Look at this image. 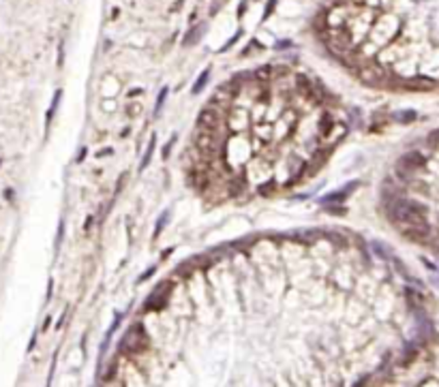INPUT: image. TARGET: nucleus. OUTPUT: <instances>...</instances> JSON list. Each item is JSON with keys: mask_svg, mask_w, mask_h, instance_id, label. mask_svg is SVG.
Returning <instances> with one entry per match:
<instances>
[{"mask_svg": "<svg viewBox=\"0 0 439 387\" xmlns=\"http://www.w3.org/2000/svg\"><path fill=\"white\" fill-rule=\"evenodd\" d=\"M426 142H429L431 145H439V128H435V131H431V133H429Z\"/></svg>", "mask_w": 439, "mask_h": 387, "instance_id": "22", "label": "nucleus"}, {"mask_svg": "<svg viewBox=\"0 0 439 387\" xmlns=\"http://www.w3.org/2000/svg\"><path fill=\"white\" fill-rule=\"evenodd\" d=\"M338 387H341V385H338Z\"/></svg>", "mask_w": 439, "mask_h": 387, "instance_id": "32", "label": "nucleus"}, {"mask_svg": "<svg viewBox=\"0 0 439 387\" xmlns=\"http://www.w3.org/2000/svg\"><path fill=\"white\" fill-rule=\"evenodd\" d=\"M253 75H255V81H261V84H266V81L272 79V67H270V64H266V67H261V69H257V71H253Z\"/></svg>", "mask_w": 439, "mask_h": 387, "instance_id": "14", "label": "nucleus"}, {"mask_svg": "<svg viewBox=\"0 0 439 387\" xmlns=\"http://www.w3.org/2000/svg\"><path fill=\"white\" fill-rule=\"evenodd\" d=\"M247 191V180L242 175H236V178L230 180V193L232 195H240V193Z\"/></svg>", "mask_w": 439, "mask_h": 387, "instance_id": "12", "label": "nucleus"}, {"mask_svg": "<svg viewBox=\"0 0 439 387\" xmlns=\"http://www.w3.org/2000/svg\"><path fill=\"white\" fill-rule=\"evenodd\" d=\"M388 218L403 231V236L415 242H424L431 236V227L426 220V212L420 203L412 199L392 197L388 203Z\"/></svg>", "mask_w": 439, "mask_h": 387, "instance_id": "1", "label": "nucleus"}, {"mask_svg": "<svg viewBox=\"0 0 439 387\" xmlns=\"http://www.w3.org/2000/svg\"><path fill=\"white\" fill-rule=\"evenodd\" d=\"M392 120L399 122V124H409V122H413V120H415V111H412V109L394 111V114H392Z\"/></svg>", "mask_w": 439, "mask_h": 387, "instance_id": "11", "label": "nucleus"}, {"mask_svg": "<svg viewBox=\"0 0 439 387\" xmlns=\"http://www.w3.org/2000/svg\"><path fill=\"white\" fill-rule=\"evenodd\" d=\"M139 111H142V107H139V105H131V109H129V116H137Z\"/></svg>", "mask_w": 439, "mask_h": 387, "instance_id": "29", "label": "nucleus"}, {"mask_svg": "<svg viewBox=\"0 0 439 387\" xmlns=\"http://www.w3.org/2000/svg\"><path fill=\"white\" fill-rule=\"evenodd\" d=\"M356 75H360L364 84H368V86H375V84H379V81L384 79V69L379 67V64L371 62V64H364V67L356 69Z\"/></svg>", "mask_w": 439, "mask_h": 387, "instance_id": "6", "label": "nucleus"}, {"mask_svg": "<svg viewBox=\"0 0 439 387\" xmlns=\"http://www.w3.org/2000/svg\"><path fill=\"white\" fill-rule=\"evenodd\" d=\"M296 90L304 97H313V84L307 75H298L296 77Z\"/></svg>", "mask_w": 439, "mask_h": 387, "instance_id": "10", "label": "nucleus"}, {"mask_svg": "<svg viewBox=\"0 0 439 387\" xmlns=\"http://www.w3.org/2000/svg\"><path fill=\"white\" fill-rule=\"evenodd\" d=\"M167 218H169V210H165L161 216H159V220H156V227H155V233H152V238H159L161 233H163V229H165V222H167Z\"/></svg>", "mask_w": 439, "mask_h": 387, "instance_id": "18", "label": "nucleus"}, {"mask_svg": "<svg viewBox=\"0 0 439 387\" xmlns=\"http://www.w3.org/2000/svg\"><path fill=\"white\" fill-rule=\"evenodd\" d=\"M240 37H242V30H238L236 34H233V37H232L230 41H227V43L223 45V48H221V51H227V49H232V45H233V43H236V41H238Z\"/></svg>", "mask_w": 439, "mask_h": 387, "instance_id": "21", "label": "nucleus"}, {"mask_svg": "<svg viewBox=\"0 0 439 387\" xmlns=\"http://www.w3.org/2000/svg\"><path fill=\"white\" fill-rule=\"evenodd\" d=\"M62 233H64V225L60 222V227H58V236H56V248L60 246V242H62Z\"/></svg>", "mask_w": 439, "mask_h": 387, "instance_id": "26", "label": "nucleus"}, {"mask_svg": "<svg viewBox=\"0 0 439 387\" xmlns=\"http://www.w3.org/2000/svg\"><path fill=\"white\" fill-rule=\"evenodd\" d=\"M208 77H210V69H206V71H202L200 73V77H197V81L195 84H193V95H200V92L204 90V86L208 84Z\"/></svg>", "mask_w": 439, "mask_h": 387, "instance_id": "15", "label": "nucleus"}, {"mask_svg": "<svg viewBox=\"0 0 439 387\" xmlns=\"http://www.w3.org/2000/svg\"><path fill=\"white\" fill-rule=\"evenodd\" d=\"M354 189H358V182H349V184H345L343 189H338V191H335L332 195H328V197H324L321 199V203H338V201H343V199H347L349 195H351V191Z\"/></svg>", "mask_w": 439, "mask_h": 387, "instance_id": "7", "label": "nucleus"}, {"mask_svg": "<svg viewBox=\"0 0 439 387\" xmlns=\"http://www.w3.org/2000/svg\"><path fill=\"white\" fill-rule=\"evenodd\" d=\"M268 191H274V184H272V182H270V184H266V186H261V189H259L261 195H270V193H268Z\"/></svg>", "mask_w": 439, "mask_h": 387, "instance_id": "27", "label": "nucleus"}, {"mask_svg": "<svg viewBox=\"0 0 439 387\" xmlns=\"http://www.w3.org/2000/svg\"><path fill=\"white\" fill-rule=\"evenodd\" d=\"M433 86H435V81L429 77H415L405 81V88H412V90H431Z\"/></svg>", "mask_w": 439, "mask_h": 387, "instance_id": "9", "label": "nucleus"}, {"mask_svg": "<svg viewBox=\"0 0 439 387\" xmlns=\"http://www.w3.org/2000/svg\"><path fill=\"white\" fill-rule=\"evenodd\" d=\"M114 154V148H103L97 152V158H103V156H112Z\"/></svg>", "mask_w": 439, "mask_h": 387, "instance_id": "25", "label": "nucleus"}, {"mask_svg": "<svg viewBox=\"0 0 439 387\" xmlns=\"http://www.w3.org/2000/svg\"><path fill=\"white\" fill-rule=\"evenodd\" d=\"M167 92H169V88H161L159 97H156V107H155V116H159V114H161V107H163V103H165V97H167Z\"/></svg>", "mask_w": 439, "mask_h": 387, "instance_id": "19", "label": "nucleus"}, {"mask_svg": "<svg viewBox=\"0 0 439 387\" xmlns=\"http://www.w3.org/2000/svg\"><path fill=\"white\" fill-rule=\"evenodd\" d=\"M274 7H277V0H268V2H266V11H263V15H261V20H263V22H266L268 17H270V13L274 11Z\"/></svg>", "mask_w": 439, "mask_h": 387, "instance_id": "20", "label": "nucleus"}, {"mask_svg": "<svg viewBox=\"0 0 439 387\" xmlns=\"http://www.w3.org/2000/svg\"><path fill=\"white\" fill-rule=\"evenodd\" d=\"M155 148H156V137H155V135H152V139H150L148 148H146V152H144V158H142V163H139V171H144V169L148 167L150 158H152V154H155Z\"/></svg>", "mask_w": 439, "mask_h": 387, "instance_id": "13", "label": "nucleus"}, {"mask_svg": "<svg viewBox=\"0 0 439 387\" xmlns=\"http://www.w3.org/2000/svg\"><path fill=\"white\" fill-rule=\"evenodd\" d=\"M364 381H366V377H364V379H362V381H360V383H356L354 387H362V385H364Z\"/></svg>", "mask_w": 439, "mask_h": 387, "instance_id": "31", "label": "nucleus"}, {"mask_svg": "<svg viewBox=\"0 0 439 387\" xmlns=\"http://www.w3.org/2000/svg\"><path fill=\"white\" fill-rule=\"evenodd\" d=\"M155 272H156V267H155V266L148 267V269H146V272L142 274V276H139V283H146V280H148L150 276H155Z\"/></svg>", "mask_w": 439, "mask_h": 387, "instance_id": "23", "label": "nucleus"}, {"mask_svg": "<svg viewBox=\"0 0 439 387\" xmlns=\"http://www.w3.org/2000/svg\"><path fill=\"white\" fill-rule=\"evenodd\" d=\"M332 128H335V120H332L330 116L326 114L324 118L319 120V133L324 135V137H328V135H330V131H332Z\"/></svg>", "mask_w": 439, "mask_h": 387, "instance_id": "17", "label": "nucleus"}, {"mask_svg": "<svg viewBox=\"0 0 439 387\" xmlns=\"http://www.w3.org/2000/svg\"><path fill=\"white\" fill-rule=\"evenodd\" d=\"M169 291H172V285L169 283H163V285H159L155 289V293L146 300V310H161L163 306L167 304V295H169Z\"/></svg>", "mask_w": 439, "mask_h": 387, "instance_id": "5", "label": "nucleus"}, {"mask_svg": "<svg viewBox=\"0 0 439 387\" xmlns=\"http://www.w3.org/2000/svg\"><path fill=\"white\" fill-rule=\"evenodd\" d=\"M84 158H86V148H84V150H81V152H79V158H77V161L81 163V161H84Z\"/></svg>", "mask_w": 439, "mask_h": 387, "instance_id": "30", "label": "nucleus"}, {"mask_svg": "<svg viewBox=\"0 0 439 387\" xmlns=\"http://www.w3.org/2000/svg\"><path fill=\"white\" fill-rule=\"evenodd\" d=\"M148 349V334H146L144 325L137 323V325H131L129 332L122 336L120 340V351L127 355H139Z\"/></svg>", "mask_w": 439, "mask_h": 387, "instance_id": "2", "label": "nucleus"}, {"mask_svg": "<svg viewBox=\"0 0 439 387\" xmlns=\"http://www.w3.org/2000/svg\"><path fill=\"white\" fill-rule=\"evenodd\" d=\"M244 13H247V0H242V2H240V9H238V17H242Z\"/></svg>", "mask_w": 439, "mask_h": 387, "instance_id": "28", "label": "nucleus"}, {"mask_svg": "<svg viewBox=\"0 0 439 387\" xmlns=\"http://www.w3.org/2000/svg\"><path fill=\"white\" fill-rule=\"evenodd\" d=\"M60 97H62V90H56L54 92V98H52V105H50V109H48V116H45V120H48V126H50V122H52V118H54V114H56V109H58Z\"/></svg>", "mask_w": 439, "mask_h": 387, "instance_id": "16", "label": "nucleus"}, {"mask_svg": "<svg viewBox=\"0 0 439 387\" xmlns=\"http://www.w3.org/2000/svg\"><path fill=\"white\" fill-rule=\"evenodd\" d=\"M174 142H176V135L172 137V142H167L165 148H163V158H169V152H172V148H174Z\"/></svg>", "mask_w": 439, "mask_h": 387, "instance_id": "24", "label": "nucleus"}, {"mask_svg": "<svg viewBox=\"0 0 439 387\" xmlns=\"http://www.w3.org/2000/svg\"><path fill=\"white\" fill-rule=\"evenodd\" d=\"M426 165V158L420 154V152H407V154L401 156L399 161V171L401 173H413L418 169H422Z\"/></svg>", "mask_w": 439, "mask_h": 387, "instance_id": "4", "label": "nucleus"}, {"mask_svg": "<svg viewBox=\"0 0 439 387\" xmlns=\"http://www.w3.org/2000/svg\"><path fill=\"white\" fill-rule=\"evenodd\" d=\"M221 124V111L212 107V105H208V107H204L200 111V116H197V126L202 128V131H210V133H216V126Z\"/></svg>", "mask_w": 439, "mask_h": 387, "instance_id": "3", "label": "nucleus"}, {"mask_svg": "<svg viewBox=\"0 0 439 387\" xmlns=\"http://www.w3.org/2000/svg\"><path fill=\"white\" fill-rule=\"evenodd\" d=\"M206 30V24H197V26H193L189 32L184 34V39H182V45H186V48H189V45H195L197 41H200V37H202V32Z\"/></svg>", "mask_w": 439, "mask_h": 387, "instance_id": "8", "label": "nucleus"}]
</instances>
